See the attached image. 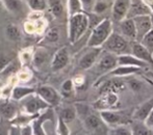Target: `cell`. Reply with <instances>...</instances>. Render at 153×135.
I'll return each instance as SVG.
<instances>
[{
    "instance_id": "13",
    "label": "cell",
    "mask_w": 153,
    "mask_h": 135,
    "mask_svg": "<svg viewBox=\"0 0 153 135\" xmlns=\"http://www.w3.org/2000/svg\"><path fill=\"white\" fill-rule=\"evenodd\" d=\"M131 54L144 63L153 65V56L150 50L146 48L144 45H142L140 42L134 41V43L131 45Z\"/></svg>"
},
{
    "instance_id": "44",
    "label": "cell",
    "mask_w": 153,
    "mask_h": 135,
    "mask_svg": "<svg viewBox=\"0 0 153 135\" xmlns=\"http://www.w3.org/2000/svg\"><path fill=\"white\" fill-rule=\"evenodd\" d=\"M10 126V124H8L7 126L4 125L3 119H1V121H0V135H8Z\"/></svg>"
},
{
    "instance_id": "15",
    "label": "cell",
    "mask_w": 153,
    "mask_h": 135,
    "mask_svg": "<svg viewBox=\"0 0 153 135\" xmlns=\"http://www.w3.org/2000/svg\"><path fill=\"white\" fill-rule=\"evenodd\" d=\"M118 55L114 54V53L107 52L103 54L102 56L99 58L98 61V69L102 72H111L118 66L117 60Z\"/></svg>"
},
{
    "instance_id": "34",
    "label": "cell",
    "mask_w": 153,
    "mask_h": 135,
    "mask_svg": "<svg viewBox=\"0 0 153 135\" xmlns=\"http://www.w3.org/2000/svg\"><path fill=\"white\" fill-rule=\"evenodd\" d=\"M28 6L34 12H44L47 8L46 0H27Z\"/></svg>"
},
{
    "instance_id": "47",
    "label": "cell",
    "mask_w": 153,
    "mask_h": 135,
    "mask_svg": "<svg viewBox=\"0 0 153 135\" xmlns=\"http://www.w3.org/2000/svg\"><path fill=\"white\" fill-rule=\"evenodd\" d=\"M140 82H137V81L133 80L132 82H131V87H132L133 89H140Z\"/></svg>"
},
{
    "instance_id": "28",
    "label": "cell",
    "mask_w": 153,
    "mask_h": 135,
    "mask_svg": "<svg viewBox=\"0 0 153 135\" xmlns=\"http://www.w3.org/2000/svg\"><path fill=\"white\" fill-rule=\"evenodd\" d=\"M5 35L12 42H19L21 40V30L16 24H8L5 27Z\"/></svg>"
},
{
    "instance_id": "16",
    "label": "cell",
    "mask_w": 153,
    "mask_h": 135,
    "mask_svg": "<svg viewBox=\"0 0 153 135\" xmlns=\"http://www.w3.org/2000/svg\"><path fill=\"white\" fill-rule=\"evenodd\" d=\"M48 57V52H47V50L45 48L39 47V48L33 49V55H32L31 59V63L33 66V68L36 69V70L42 69L47 63Z\"/></svg>"
},
{
    "instance_id": "18",
    "label": "cell",
    "mask_w": 153,
    "mask_h": 135,
    "mask_svg": "<svg viewBox=\"0 0 153 135\" xmlns=\"http://www.w3.org/2000/svg\"><path fill=\"white\" fill-rule=\"evenodd\" d=\"M18 114V108L14 103L5 101L0 104V117L5 121H12Z\"/></svg>"
},
{
    "instance_id": "21",
    "label": "cell",
    "mask_w": 153,
    "mask_h": 135,
    "mask_svg": "<svg viewBox=\"0 0 153 135\" xmlns=\"http://www.w3.org/2000/svg\"><path fill=\"white\" fill-rule=\"evenodd\" d=\"M153 109V98L148 101L144 102L137 110L133 113V119L135 121H141V122H145V120L147 119V117L149 115V113L151 112V110Z\"/></svg>"
},
{
    "instance_id": "19",
    "label": "cell",
    "mask_w": 153,
    "mask_h": 135,
    "mask_svg": "<svg viewBox=\"0 0 153 135\" xmlns=\"http://www.w3.org/2000/svg\"><path fill=\"white\" fill-rule=\"evenodd\" d=\"M118 66H130V67H137V68H145L148 63L140 60L132 54H121L118 55L117 57Z\"/></svg>"
},
{
    "instance_id": "50",
    "label": "cell",
    "mask_w": 153,
    "mask_h": 135,
    "mask_svg": "<svg viewBox=\"0 0 153 135\" xmlns=\"http://www.w3.org/2000/svg\"><path fill=\"white\" fill-rule=\"evenodd\" d=\"M107 1H114V0H107Z\"/></svg>"
},
{
    "instance_id": "26",
    "label": "cell",
    "mask_w": 153,
    "mask_h": 135,
    "mask_svg": "<svg viewBox=\"0 0 153 135\" xmlns=\"http://www.w3.org/2000/svg\"><path fill=\"white\" fill-rule=\"evenodd\" d=\"M59 117H61L62 121L66 124L72 123L77 117L76 113V109H75L74 106H66L62 107L59 113Z\"/></svg>"
},
{
    "instance_id": "43",
    "label": "cell",
    "mask_w": 153,
    "mask_h": 135,
    "mask_svg": "<svg viewBox=\"0 0 153 135\" xmlns=\"http://www.w3.org/2000/svg\"><path fill=\"white\" fill-rule=\"evenodd\" d=\"M20 132H21V135H33L30 124H27V125L20 127Z\"/></svg>"
},
{
    "instance_id": "29",
    "label": "cell",
    "mask_w": 153,
    "mask_h": 135,
    "mask_svg": "<svg viewBox=\"0 0 153 135\" xmlns=\"http://www.w3.org/2000/svg\"><path fill=\"white\" fill-rule=\"evenodd\" d=\"M131 135H150V129L144 122L137 121L132 124L130 129Z\"/></svg>"
},
{
    "instance_id": "11",
    "label": "cell",
    "mask_w": 153,
    "mask_h": 135,
    "mask_svg": "<svg viewBox=\"0 0 153 135\" xmlns=\"http://www.w3.org/2000/svg\"><path fill=\"white\" fill-rule=\"evenodd\" d=\"M151 8L144 0H130L126 18H134L142 15H150Z\"/></svg>"
},
{
    "instance_id": "25",
    "label": "cell",
    "mask_w": 153,
    "mask_h": 135,
    "mask_svg": "<svg viewBox=\"0 0 153 135\" xmlns=\"http://www.w3.org/2000/svg\"><path fill=\"white\" fill-rule=\"evenodd\" d=\"M141 68L137 67H130V66H117L114 70L111 71V75L117 77H122V76H127V75L135 74V73L140 72Z\"/></svg>"
},
{
    "instance_id": "48",
    "label": "cell",
    "mask_w": 153,
    "mask_h": 135,
    "mask_svg": "<svg viewBox=\"0 0 153 135\" xmlns=\"http://www.w3.org/2000/svg\"><path fill=\"white\" fill-rule=\"evenodd\" d=\"M150 18H151V23H152V28H153V10H151V14H150Z\"/></svg>"
},
{
    "instance_id": "42",
    "label": "cell",
    "mask_w": 153,
    "mask_h": 135,
    "mask_svg": "<svg viewBox=\"0 0 153 135\" xmlns=\"http://www.w3.org/2000/svg\"><path fill=\"white\" fill-rule=\"evenodd\" d=\"M82 10L85 13H92L93 6H94L96 0H80Z\"/></svg>"
},
{
    "instance_id": "12",
    "label": "cell",
    "mask_w": 153,
    "mask_h": 135,
    "mask_svg": "<svg viewBox=\"0 0 153 135\" xmlns=\"http://www.w3.org/2000/svg\"><path fill=\"white\" fill-rule=\"evenodd\" d=\"M120 34L128 41H137V30L132 18H124L119 21Z\"/></svg>"
},
{
    "instance_id": "23",
    "label": "cell",
    "mask_w": 153,
    "mask_h": 135,
    "mask_svg": "<svg viewBox=\"0 0 153 135\" xmlns=\"http://www.w3.org/2000/svg\"><path fill=\"white\" fill-rule=\"evenodd\" d=\"M118 103V97L115 93H107L104 94L103 97L99 100L98 102H96V108H99L101 110H105V109L111 108L113 106H115Z\"/></svg>"
},
{
    "instance_id": "7",
    "label": "cell",
    "mask_w": 153,
    "mask_h": 135,
    "mask_svg": "<svg viewBox=\"0 0 153 135\" xmlns=\"http://www.w3.org/2000/svg\"><path fill=\"white\" fill-rule=\"evenodd\" d=\"M90 50L87 51L78 61V67L81 70H89L96 63L100 54L102 52V47H89Z\"/></svg>"
},
{
    "instance_id": "8",
    "label": "cell",
    "mask_w": 153,
    "mask_h": 135,
    "mask_svg": "<svg viewBox=\"0 0 153 135\" xmlns=\"http://www.w3.org/2000/svg\"><path fill=\"white\" fill-rule=\"evenodd\" d=\"M70 60V54L67 47H62L54 53L52 60L50 63V68L52 72H59L68 66Z\"/></svg>"
},
{
    "instance_id": "27",
    "label": "cell",
    "mask_w": 153,
    "mask_h": 135,
    "mask_svg": "<svg viewBox=\"0 0 153 135\" xmlns=\"http://www.w3.org/2000/svg\"><path fill=\"white\" fill-rule=\"evenodd\" d=\"M21 69V63L19 61V59H13L3 70L0 72V76L4 77V78H8V77H12L13 75L17 74L18 71Z\"/></svg>"
},
{
    "instance_id": "38",
    "label": "cell",
    "mask_w": 153,
    "mask_h": 135,
    "mask_svg": "<svg viewBox=\"0 0 153 135\" xmlns=\"http://www.w3.org/2000/svg\"><path fill=\"white\" fill-rule=\"evenodd\" d=\"M140 43L142 45H144L147 49H149V50L153 49V28L143 36V38L140 41Z\"/></svg>"
},
{
    "instance_id": "46",
    "label": "cell",
    "mask_w": 153,
    "mask_h": 135,
    "mask_svg": "<svg viewBox=\"0 0 153 135\" xmlns=\"http://www.w3.org/2000/svg\"><path fill=\"white\" fill-rule=\"evenodd\" d=\"M144 123H145L149 128H153V109L151 110V112L149 113V115L147 117V119L145 120Z\"/></svg>"
},
{
    "instance_id": "49",
    "label": "cell",
    "mask_w": 153,
    "mask_h": 135,
    "mask_svg": "<svg viewBox=\"0 0 153 135\" xmlns=\"http://www.w3.org/2000/svg\"><path fill=\"white\" fill-rule=\"evenodd\" d=\"M2 8H3V4H2L1 0H0V12H1V10H2Z\"/></svg>"
},
{
    "instance_id": "1",
    "label": "cell",
    "mask_w": 153,
    "mask_h": 135,
    "mask_svg": "<svg viewBox=\"0 0 153 135\" xmlns=\"http://www.w3.org/2000/svg\"><path fill=\"white\" fill-rule=\"evenodd\" d=\"M90 26V17L87 13L81 12L69 16L68 21V38L71 44L76 43Z\"/></svg>"
},
{
    "instance_id": "36",
    "label": "cell",
    "mask_w": 153,
    "mask_h": 135,
    "mask_svg": "<svg viewBox=\"0 0 153 135\" xmlns=\"http://www.w3.org/2000/svg\"><path fill=\"white\" fill-rule=\"evenodd\" d=\"M59 40V31L57 28H51L46 32L44 41L47 43H56Z\"/></svg>"
},
{
    "instance_id": "10",
    "label": "cell",
    "mask_w": 153,
    "mask_h": 135,
    "mask_svg": "<svg viewBox=\"0 0 153 135\" xmlns=\"http://www.w3.org/2000/svg\"><path fill=\"white\" fill-rule=\"evenodd\" d=\"M100 117L103 123H105L108 126H113V127H117V126H120V125H125V123H126L125 115L123 114V113L119 112V111H116V110H109V109L101 110Z\"/></svg>"
},
{
    "instance_id": "41",
    "label": "cell",
    "mask_w": 153,
    "mask_h": 135,
    "mask_svg": "<svg viewBox=\"0 0 153 135\" xmlns=\"http://www.w3.org/2000/svg\"><path fill=\"white\" fill-rule=\"evenodd\" d=\"M13 59H15L14 56L7 54V53H5V52H0V72H1Z\"/></svg>"
},
{
    "instance_id": "20",
    "label": "cell",
    "mask_w": 153,
    "mask_h": 135,
    "mask_svg": "<svg viewBox=\"0 0 153 135\" xmlns=\"http://www.w3.org/2000/svg\"><path fill=\"white\" fill-rule=\"evenodd\" d=\"M83 124H85V127L88 131L92 132V133H97L101 130L102 120L100 117H97L96 114H87Z\"/></svg>"
},
{
    "instance_id": "2",
    "label": "cell",
    "mask_w": 153,
    "mask_h": 135,
    "mask_svg": "<svg viewBox=\"0 0 153 135\" xmlns=\"http://www.w3.org/2000/svg\"><path fill=\"white\" fill-rule=\"evenodd\" d=\"M113 32V22L111 19H102L93 28L91 35L88 40V47H102L105 41Z\"/></svg>"
},
{
    "instance_id": "9",
    "label": "cell",
    "mask_w": 153,
    "mask_h": 135,
    "mask_svg": "<svg viewBox=\"0 0 153 135\" xmlns=\"http://www.w3.org/2000/svg\"><path fill=\"white\" fill-rule=\"evenodd\" d=\"M132 19L135 25V30H137V42H140L143 36L152 29L151 18H150V15H142Z\"/></svg>"
},
{
    "instance_id": "32",
    "label": "cell",
    "mask_w": 153,
    "mask_h": 135,
    "mask_svg": "<svg viewBox=\"0 0 153 135\" xmlns=\"http://www.w3.org/2000/svg\"><path fill=\"white\" fill-rule=\"evenodd\" d=\"M67 10H68V16L83 12L80 0H67Z\"/></svg>"
},
{
    "instance_id": "30",
    "label": "cell",
    "mask_w": 153,
    "mask_h": 135,
    "mask_svg": "<svg viewBox=\"0 0 153 135\" xmlns=\"http://www.w3.org/2000/svg\"><path fill=\"white\" fill-rule=\"evenodd\" d=\"M3 7H5L8 12L19 13L23 8L22 0H1Z\"/></svg>"
},
{
    "instance_id": "51",
    "label": "cell",
    "mask_w": 153,
    "mask_h": 135,
    "mask_svg": "<svg viewBox=\"0 0 153 135\" xmlns=\"http://www.w3.org/2000/svg\"><path fill=\"white\" fill-rule=\"evenodd\" d=\"M78 135H85V134H78Z\"/></svg>"
},
{
    "instance_id": "45",
    "label": "cell",
    "mask_w": 153,
    "mask_h": 135,
    "mask_svg": "<svg viewBox=\"0 0 153 135\" xmlns=\"http://www.w3.org/2000/svg\"><path fill=\"white\" fill-rule=\"evenodd\" d=\"M8 135H21L20 127H18V126L10 125V130H8Z\"/></svg>"
},
{
    "instance_id": "22",
    "label": "cell",
    "mask_w": 153,
    "mask_h": 135,
    "mask_svg": "<svg viewBox=\"0 0 153 135\" xmlns=\"http://www.w3.org/2000/svg\"><path fill=\"white\" fill-rule=\"evenodd\" d=\"M125 89V83L121 80H118V79H111L108 80L102 85V87L100 89V94L101 95H104L107 93H118V91H121Z\"/></svg>"
},
{
    "instance_id": "37",
    "label": "cell",
    "mask_w": 153,
    "mask_h": 135,
    "mask_svg": "<svg viewBox=\"0 0 153 135\" xmlns=\"http://www.w3.org/2000/svg\"><path fill=\"white\" fill-rule=\"evenodd\" d=\"M57 135H70V129L68 124H66L61 117L57 115V127H56Z\"/></svg>"
},
{
    "instance_id": "17",
    "label": "cell",
    "mask_w": 153,
    "mask_h": 135,
    "mask_svg": "<svg viewBox=\"0 0 153 135\" xmlns=\"http://www.w3.org/2000/svg\"><path fill=\"white\" fill-rule=\"evenodd\" d=\"M36 94V89L32 86H24V85H15L10 91V99L14 101H21L27 96Z\"/></svg>"
},
{
    "instance_id": "39",
    "label": "cell",
    "mask_w": 153,
    "mask_h": 135,
    "mask_svg": "<svg viewBox=\"0 0 153 135\" xmlns=\"http://www.w3.org/2000/svg\"><path fill=\"white\" fill-rule=\"evenodd\" d=\"M108 135H131V132L124 125H120L117 126V127H114L108 132Z\"/></svg>"
},
{
    "instance_id": "5",
    "label": "cell",
    "mask_w": 153,
    "mask_h": 135,
    "mask_svg": "<svg viewBox=\"0 0 153 135\" xmlns=\"http://www.w3.org/2000/svg\"><path fill=\"white\" fill-rule=\"evenodd\" d=\"M36 94L50 107H56L61 104V94L51 85H41L38 89H36Z\"/></svg>"
},
{
    "instance_id": "24",
    "label": "cell",
    "mask_w": 153,
    "mask_h": 135,
    "mask_svg": "<svg viewBox=\"0 0 153 135\" xmlns=\"http://www.w3.org/2000/svg\"><path fill=\"white\" fill-rule=\"evenodd\" d=\"M47 2V8H49L51 15L54 18L59 19L64 15V4H62V0H46Z\"/></svg>"
},
{
    "instance_id": "14",
    "label": "cell",
    "mask_w": 153,
    "mask_h": 135,
    "mask_svg": "<svg viewBox=\"0 0 153 135\" xmlns=\"http://www.w3.org/2000/svg\"><path fill=\"white\" fill-rule=\"evenodd\" d=\"M129 3H130V0H114L111 15L116 22H119L124 18H126Z\"/></svg>"
},
{
    "instance_id": "4",
    "label": "cell",
    "mask_w": 153,
    "mask_h": 135,
    "mask_svg": "<svg viewBox=\"0 0 153 135\" xmlns=\"http://www.w3.org/2000/svg\"><path fill=\"white\" fill-rule=\"evenodd\" d=\"M22 102V109L23 112L27 113V114H39L45 109L49 108V105L45 101H43L36 94H32V95L27 96L23 100Z\"/></svg>"
},
{
    "instance_id": "35",
    "label": "cell",
    "mask_w": 153,
    "mask_h": 135,
    "mask_svg": "<svg viewBox=\"0 0 153 135\" xmlns=\"http://www.w3.org/2000/svg\"><path fill=\"white\" fill-rule=\"evenodd\" d=\"M74 83H73L72 79H67L62 82V95L65 97H70L72 95L73 91H74Z\"/></svg>"
},
{
    "instance_id": "33",
    "label": "cell",
    "mask_w": 153,
    "mask_h": 135,
    "mask_svg": "<svg viewBox=\"0 0 153 135\" xmlns=\"http://www.w3.org/2000/svg\"><path fill=\"white\" fill-rule=\"evenodd\" d=\"M108 1L107 0H96L94 6H93L92 13L95 15H101L108 10Z\"/></svg>"
},
{
    "instance_id": "40",
    "label": "cell",
    "mask_w": 153,
    "mask_h": 135,
    "mask_svg": "<svg viewBox=\"0 0 153 135\" xmlns=\"http://www.w3.org/2000/svg\"><path fill=\"white\" fill-rule=\"evenodd\" d=\"M17 76V79L20 81H23V82H25V81H29L32 76V73L30 71L28 70V69H20V70L18 71V73L16 74Z\"/></svg>"
},
{
    "instance_id": "31",
    "label": "cell",
    "mask_w": 153,
    "mask_h": 135,
    "mask_svg": "<svg viewBox=\"0 0 153 135\" xmlns=\"http://www.w3.org/2000/svg\"><path fill=\"white\" fill-rule=\"evenodd\" d=\"M32 55H33V48L32 47L23 49L18 56V59L20 61L21 66H27L28 63H30L32 59Z\"/></svg>"
},
{
    "instance_id": "6",
    "label": "cell",
    "mask_w": 153,
    "mask_h": 135,
    "mask_svg": "<svg viewBox=\"0 0 153 135\" xmlns=\"http://www.w3.org/2000/svg\"><path fill=\"white\" fill-rule=\"evenodd\" d=\"M53 117H54V112L52 107L45 109L44 112L42 111L38 117H34L30 123L33 135H47L44 130V123L47 121H52Z\"/></svg>"
},
{
    "instance_id": "3",
    "label": "cell",
    "mask_w": 153,
    "mask_h": 135,
    "mask_svg": "<svg viewBox=\"0 0 153 135\" xmlns=\"http://www.w3.org/2000/svg\"><path fill=\"white\" fill-rule=\"evenodd\" d=\"M102 47L107 52L114 53L116 55L126 54L129 48L128 40L121 35L120 33L111 32L105 43L102 45Z\"/></svg>"
}]
</instances>
